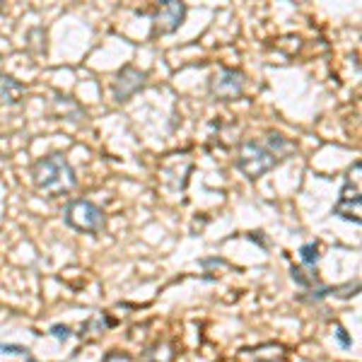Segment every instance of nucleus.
<instances>
[{
    "label": "nucleus",
    "instance_id": "nucleus-1",
    "mask_svg": "<svg viewBox=\"0 0 362 362\" xmlns=\"http://www.w3.org/2000/svg\"><path fill=\"white\" fill-rule=\"evenodd\" d=\"M32 181H34V189L49 198L66 196L78 186L75 169L70 167V162L61 153H54L49 157H42L39 162H34Z\"/></svg>",
    "mask_w": 362,
    "mask_h": 362
},
{
    "label": "nucleus",
    "instance_id": "nucleus-2",
    "mask_svg": "<svg viewBox=\"0 0 362 362\" xmlns=\"http://www.w3.org/2000/svg\"><path fill=\"white\" fill-rule=\"evenodd\" d=\"M278 162H280V157L273 155L264 143H259V140H244L237 150V169L251 181L264 177L271 169H276Z\"/></svg>",
    "mask_w": 362,
    "mask_h": 362
},
{
    "label": "nucleus",
    "instance_id": "nucleus-3",
    "mask_svg": "<svg viewBox=\"0 0 362 362\" xmlns=\"http://www.w3.org/2000/svg\"><path fill=\"white\" fill-rule=\"evenodd\" d=\"M68 227L78 232H87V235H102L107 218H104V210L97 203L87 201V198H78V201H70L63 213Z\"/></svg>",
    "mask_w": 362,
    "mask_h": 362
},
{
    "label": "nucleus",
    "instance_id": "nucleus-4",
    "mask_svg": "<svg viewBox=\"0 0 362 362\" xmlns=\"http://www.w3.org/2000/svg\"><path fill=\"white\" fill-rule=\"evenodd\" d=\"M244 73L237 68H220L218 73L210 78V97L218 99V102H237L244 95Z\"/></svg>",
    "mask_w": 362,
    "mask_h": 362
},
{
    "label": "nucleus",
    "instance_id": "nucleus-5",
    "mask_svg": "<svg viewBox=\"0 0 362 362\" xmlns=\"http://www.w3.org/2000/svg\"><path fill=\"white\" fill-rule=\"evenodd\" d=\"M184 17H186L184 3H179V0H165V3H160L153 15V37L177 32L181 22H184Z\"/></svg>",
    "mask_w": 362,
    "mask_h": 362
},
{
    "label": "nucleus",
    "instance_id": "nucleus-6",
    "mask_svg": "<svg viewBox=\"0 0 362 362\" xmlns=\"http://www.w3.org/2000/svg\"><path fill=\"white\" fill-rule=\"evenodd\" d=\"M145 85H148V73L145 70H138L136 66H124L114 80V99L116 102H128L140 90H145Z\"/></svg>",
    "mask_w": 362,
    "mask_h": 362
},
{
    "label": "nucleus",
    "instance_id": "nucleus-7",
    "mask_svg": "<svg viewBox=\"0 0 362 362\" xmlns=\"http://www.w3.org/2000/svg\"><path fill=\"white\" fill-rule=\"evenodd\" d=\"M334 215L348 220V223L360 225L362 223V201H360V184H353V179H346L341 189V196H338L336 206H334Z\"/></svg>",
    "mask_w": 362,
    "mask_h": 362
},
{
    "label": "nucleus",
    "instance_id": "nucleus-8",
    "mask_svg": "<svg viewBox=\"0 0 362 362\" xmlns=\"http://www.w3.org/2000/svg\"><path fill=\"white\" fill-rule=\"evenodd\" d=\"M25 97V87L10 75H0V107H15Z\"/></svg>",
    "mask_w": 362,
    "mask_h": 362
},
{
    "label": "nucleus",
    "instance_id": "nucleus-9",
    "mask_svg": "<svg viewBox=\"0 0 362 362\" xmlns=\"http://www.w3.org/2000/svg\"><path fill=\"white\" fill-rule=\"evenodd\" d=\"M140 362H174V346L169 341H157L145 350Z\"/></svg>",
    "mask_w": 362,
    "mask_h": 362
},
{
    "label": "nucleus",
    "instance_id": "nucleus-10",
    "mask_svg": "<svg viewBox=\"0 0 362 362\" xmlns=\"http://www.w3.org/2000/svg\"><path fill=\"white\" fill-rule=\"evenodd\" d=\"M264 145H266L268 150H271L273 155H278L280 160H285V155L295 150V143H290V140L285 138V136H280V133H273V131H268Z\"/></svg>",
    "mask_w": 362,
    "mask_h": 362
},
{
    "label": "nucleus",
    "instance_id": "nucleus-11",
    "mask_svg": "<svg viewBox=\"0 0 362 362\" xmlns=\"http://www.w3.org/2000/svg\"><path fill=\"white\" fill-rule=\"evenodd\" d=\"M319 244L317 242H309L305 247L300 249V259H302V266L307 268L312 276H317V264H319Z\"/></svg>",
    "mask_w": 362,
    "mask_h": 362
},
{
    "label": "nucleus",
    "instance_id": "nucleus-12",
    "mask_svg": "<svg viewBox=\"0 0 362 362\" xmlns=\"http://www.w3.org/2000/svg\"><path fill=\"white\" fill-rule=\"evenodd\" d=\"M102 362H136L128 353H121V350H112L102 358Z\"/></svg>",
    "mask_w": 362,
    "mask_h": 362
},
{
    "label": "nucleus",
    "instance_id": "nucleus-13",
    "mask_svg": "<svg viewBox=\"0 0 362 362\" xmlns=\"http://www.w3.org/2000/svg\"><path fill=\"white\" fill-rule=\"evenodd\" d=\"M336 338L341 341V346H343V348H350V346H353V338L348 336V331L343 329L341 324H336Z\"/></svg>",
    "mask_w": 362,
    "mask_h": 362
},
{
    "label": "nucleus",
    "instance_id": "nucleus-14",
    "mask_svg": "<svg viewBox=\"0 0 362 362\" xmlns=\"http://www.w3.org/2000/svg\"><path fill=\"white\" fill-rule=\"evenodd\" d=\"M51 334H54L56 338H61V341H68V338L73 336L68 326H54V329H51Z\"/></svg>",
    "mask_w": 362,
    "mask_h": 362
},
{
    "label": "nucleus",
    "instance_id": "nucleus-15",
    "mask_svg": "<svg viewBox=\"0 0 362 362\" xmlns=\"http://www.w3.org/2000/svg\"><path fill=\"white\" fill-rule=\"evenodd\" d=\"M0 13H3V0H0Z\"/></svg>",
    "mask_w": 362,
    "mask_h": 362
},
{
    "label": "nucleus",
    "instance_id": "nucleus-16",
    "mask_svg": "<svg viewBox=\"0 0 362 362\" xmlns=\"http://www.w3.org/2000/svg\"><path fill=\"white\" fill-rule=\"evenodd\" d=\"M256 362H271V360H256Z\"/></svg>",
    "mask_w": 362,
    "mask_h": 362
}]
</instances>
